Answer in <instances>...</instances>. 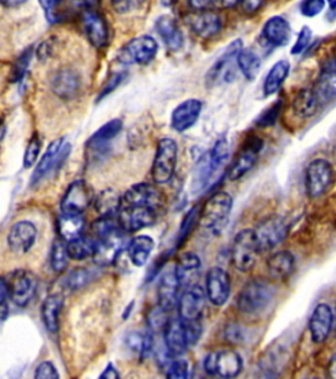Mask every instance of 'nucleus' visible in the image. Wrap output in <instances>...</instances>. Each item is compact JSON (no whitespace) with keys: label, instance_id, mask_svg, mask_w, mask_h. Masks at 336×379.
Returning a JSON list of instances; mask_svg holds the SVG:
<instances>
[{"label":"nucleus","instance_id":"9","mask_svg":"<svg viewBox=\"0 0 336 379\" xmlns=\"http://www.w3.org/2000/svg\"><path fill=\"white\" fill-rule=\"evenodd\" d=\"M333 166L327 159L317 158L311 161L305 173V187L308 195L310 197H319L324 195L326 190L333 182Z\"/></svg>","mask_w":336,"mask_h":379},{"label":"nucleus","instance_id":"3","mask_svg":"<svg viewBox=\"0 0 336 379\" xmlns=\"http://www.w3.org/2000/svg\"><path fill=\"white\" fill-rule=\"evenodd\" d=\"M276 290L265 279L248 281L236 298L238 310L245 315H259L271 306Z\"/></svg>","mask_w":336,"mask_h":379},{"label":"nucleus","instance_id":"53","mask_svg":"<svg viewBox=\"0 0 336 379\" xmlns=\"http://www.w3.org/2000/svg\"><path fill=\"white\" fill-rule=\"evenodd\" d=\"M124 77H125L124 73H117V74H113L111 78L108 79L105 82L103 89H102V91L99 94V96H97V102H100L102 99H104L105 96H108L113 90H116L118 85L122 82Z\"/></svg>","mask_w":336,"mask_h":379},{"label":"nucleus","instance_id":"27","mask_svg":"<svg viewBox=\"0 0 336 379\" xmlns=\"http://www.w3.org/2000/svg\"><path fill=\"white\" fill-rule=\"evenodd\" d=\"M53 92L62 99H73L78 95L80 77L73 69H61L52 80Z\"/></svg>","mask_w":336,"mask_h":379},{"label":"nucleus","instance_id":"31","mask_svg":"<svg viewBox=\"0 0 336 379\" xmlns=\"http://www.w3.org/2000/svg\"><path fill=\"white\" fill-rule=\"evenodd\" d=\"M267 269L273 278L286 279L296 270V258L288 250L277 252L268 258Z\"/></svg>","mask_w":336,"mask_h":379},{"label":"nucleus","instance_id":"30","mask_svg":"<svg viewBox=\"0 0 336 379\" xmlns=\"http://www.w3.org/2000/svg\"><path fill=\"white\" fill-rule=\"evenodd\" d=\"M156 28L160 39L165 41L166 46L171 52H176L180 49L184 42V36L175 19L168 15H163L156 20Z\"/></svg>","mask_w":336,"mask_h":379},{"label":"nucleus","instance_id":"4","mask_svg":"<svg viewBox=\"0 0 336 379\" xmlns=\"http://www.w3.org/2000/svg\"><path fill=\"white\" fill-rule=\"evenodd\" d=\"M233 209V197L230 194L220 191L216 193L207 202L204 209L201 212L200 224L201 227L212 232L213 235L221 233V231L227 224Z\"/></svg>","mask_w":336,"mask_h":379},{"label":"nucleus","instance_id":"58","mask_svg":"<svg viewBox=\"0 0 336 379\" xmlns=\"http://www.w3.org/2000/svg\"><path fill=\"white\" fill-rule=\"evenodd\" d=\"M327 369H328V377H330V379H336V353L331 357Z\"/></svg>","mask_w":336,"mask_h":379},{"label":"nucleus","instance_id":"48","mask_svg":"<svg viewBox=\"0 0 336 379\" xmlns=\"http://www.w3.org/2000/svg\"><path fill=\"white\" fill-rule=\"evenodd\" d=\"M41 7L45 10V15L50 23H58L64 19V11H61L62 3L59 1H41Z\"/></svg>","mask_w":336,"mask_h":379},{"label":"nucleus","instance_id":"55","mask_svg":"<svg viewBox=\"0 0 336 379\" xmlns=\"http://www.w3.org/2000/svg\"><path fill=\"white\" fill-rule=\"evenodd\" d=\"M97 379H120V374H118L116 367H113L112 364H108V367L104 369L103 373Z\"/></svg>","mask_w":336,"mask_h":379},{"label":"nucleus","instance_id":"8","mask_svg":"<svg viewBox=\"0 0 336 379\" xmlns=\"http://www.w3.org/2000/svg\"><path fill=\"white\" fill-rule=\"evenodd\" d=\"M243 49L242 39L233 41L220 58L209 69L205 77L207 87H214L221 82L230 83L235 79V66L238 54Z\"/></svg>","mask_w":336,"mask_h":379},{"label":"nucleus","instance_id":"52","mask_svg":"<svg viewBox=\"0 0 336 379\" xmlns=\"http://www.w3.org/2000/svg\"><path fill=\"white\" fill-rule=\"evenodd\" d=\"M245 332L238 324H229L225 327V340L229 341L233 345H238L245 341Z\"/></svg>","mask_w":336,"mask_h":379},{"label":"nucleus","instance_id":"47","mask_svg":"<svg viewBox=\"0 0 336 379\" xmlns=\"http://www.w3.org/2000/svg\"><path fill=\"white\" fill-rule=\"evenodd\" d=\"M41 150V141L37 134H33V137L29 140V144L26 146V155H24V168H30L36 159L39 157Z\"/></svg>","mask_w":336,"mask_h":379},{"label":"nucleus","instance_id":"20","mask_svg":"<svg viewBox=\"0 0 336 379\" xmlns=\"http://www.w3.org/2000/svg\"><path fill=\"white\" fill-rule=\"evenodd\" d=\"M92 202V193L84 181H75L70 184L62 197V212L65 213H80L87 209Z\"/></svg>","mask_w":336,"mask_h":379},{"label":"nucleus","instance_id":"37","mask_svg":"<svg viewBox=\"0 0 336 379\" xmlns=\"http://www.w3.org/2000/svg\"><path fill=\"white\" fill-rule=\"evenodd\" d=\"M122 196L113 188L103 190L95 199V207L102 216H117Z\"/></svg>","mask_w":336,"mask_h":379},{"label":"nucleus","instance_id":"16","mask_svg":"<svg viewBox=\"0 0 336 379\" xmlns=\"http://www.w3.org/2000/svg\"><path fill=\"white\" fill-rule=\"evenodd\" d=\"M318 105H327L336 98V58L324 62L314 89H311Z\"/></svg>","mask_w":336,"mask_h":379},{"label":"nucleus","instance_id":"35","mask_svg":"<svg viewBox=\"0 0 336 379\" xmlns=\"http://www.w3.org/2000/svg\"><path fill=\"white\" fill-rule=\"evenodd\" d=\"M290 71V65L286 61H279L272 66L268 76L265 77L264 85H263V94L265 96L273 95L279 91L281 85L284 83L285 79L288 78Z\"/></svg>","mask_w":336,"mask_h":379},{"label":"nucleus","instance_id":"43","mask_svg":"<svg viewBox=\"0 0 336 379\" xmlns=\"http://www.w3.org/2000/svg\"><path fill=\"white\" fill-rule=\"evenodd\" d=\"M67 261H68V254H67L65 243L55 240V243L53 244L52 253H50V265H52L53 270L57 273L62 272L67 265Z\"/></svg>","mask_w":336,"mask_h":379},{"label":"nucleus","instance_id":"33","mask_svg":"<svg viewBox=\"0 0 336 379\" xmlns=\"http://www.w3.org/2000/svg\"><path fill=\"white\" fill-rule=\"evenodd\" d=\"M64 306V298L59 295H49L41 308L42 321L49 332H57L59 326V312Z\"/></svg>","mask_w":336,"mask_h":379},{"label":"nucleus","instance_id":"40","mask_svg":"<svg viewBox=\"0 0 336 379\" xmlns=\"http://www.w3.org/2000/svg\"><path fill=\"white\" fill-rule=\"evenodd\" d=\"M209 156V168H210V179L218 174L221 168L225 165L226 159L229 157V143L225 137H220L213 149L210 150Z\"/></svg>","mask_w":336,"mask_h":379},{"label":"nucleus","instance_id":"11","mask_svg":"<svg viewBox=\"0 0 336 379\" xmlns=\"http://www.w3.org/2000/svg\"><path fill=\"white\" fill-rule=\"evenodd\" d=\"M70 148H71L70 145L65 144L64 137L54 140L52 144L48 146L46 152L39 159V165L33 171L32 178H30V186L39 184V181L44 179L45 175L48 173H50L54 168H59L62 165V162L65 161V158L67 157V155L70 153Z\"/></svg>","mask_w":336,"mask_h":379},{"label":"nucleus","instance_id":"45","mask_svg":"<svg viewBox=\"0 0 336 379\" xmlns=\"http://www.w3.org/2000/svg\"><path fill=\"white\" fill-rule=\"evenodd\" d=\"M32 58V49H26V52L21 53V55L16 60V62L13 64L12 71H11V80L17 82L24 77L26 69L29 66Z\"/></svg>","mask_w":336,"mask_h":379},{"label":"nucleus","instance_id":"44","mask_svg":"<svg viewBox=\"0 0 336 379\" xmlns=\"http://www.w3.org/2000/svg\"><path fill=\"white\" fill-rule=\"evenodd\" d=\"M91 279V272L88 269H75L66 278V286L71 290L86 286Z\"/></svg>","mask_w":336,"mask_h":379},{"label":"nucleus","instance_id":"28","mask_svg":"<svg viewBox=\"0 0 336 379\" xmlns=\"http://www.w3.org/2000/svg\"><path fill=\"white\" fill-rule=\"evenodd\" d=\"M96 253L93 256L96 262L102 265L112 263L125 247V232H117L115 235L96 240Z\"/></svg>","mask_w":336,"mask_h":379},{"label":"nucleus","instance_id":"21","mask_svg":"<svg viewBox=\"0 0 336 379\" xmlns=\"http://www.w3.org/2000/svg\"><path fill=\"white\" fill-rule=\"evenodd\" d=\"M36 288H37L36 276L29 272L21 270L13 274L11 285L8 286V294L11 295L12 301L16 306L24 307L35 297Z\"/></svg>","mask_w":336,"mask_h":379},{"label":"nucleus","instance_id":"13","mask_svg":"<svg viewBox=\"0 0 336 379\" xmlns=\"http://www.w3.org/2000/svg\"><path fill=\"white\" fill-rule=\"evenodd\" d=\"M232 291L230 276L222 267L214 266L209 269L205 278V294L209 301L217 307L229 301Z\"/></svg>","mask_w":336,"mask_h":379},{"label":"nucleus","instance_id":"50","mask_svg":"<svg viewBox=\"0 0 336 379\" xmlns=\"http://www.w3.org/2000/svg\"><path fill=\"white\" fill-rule=\"evenodd\" d=\"M324 6H326V3H324V0H306V1L301 3L299 10H301V13L304 16L314 17L318 13L324 11Z\"/></svg>","mask_w":336,"mask_h":379},{"label":"nucleus","instance_id":"26","mask_svg":"<svg viewBox=\"0 0 336 379\" xmlns=\"http://www.w3.org/2000/svg\"><path fill=\"white\" fill-rule=\"evenodd\" d=\"M180 285L175 275V270L171 269L162 275L159 286H158V301L159 307L166 311H172L178 307V301L180 297Z\"/></svg>","mask_w":336,"mask_h":379},{"label":"nucleus","instance_id":"17","mask_svg":"<svg viewBox=\"0 0 336 379\" xmlns=\"http://www.w3.org/2000/svg\"><path fill=\"white\" fill-rule=\"evenodd\" d=\"M122 130V120L115 118L104 124L103 127L91 136L87 141V156L97 158L105 155V150L109 148V143L116 137Z\"/></svg>","mask_w":336,"mask_h":379},{"label":"nucleus","instance_id":"38","mask_svg":"<svg viewBox=\"0 0 336 379\" xmlns=\"http://www.w3.org/2000/svg\"><path fill=\"white\" fill-rule=\"evenodd\" d=\"M125 344L129 348V351L143 358L151 353L153 346H154V340L149 332L133 330L127 335Z\"/></svg>","mask_w":336,"mask_h":379},{"label":"nucleus","instance_id":"36","mask_svg":"<svg viewBox=\"0 0 336 379\" xmlns=\"http://www.w3.org/2000/svg\"><path fill=\"white\" fill-rule=\"evenodd\" d=\"M96 245H97L96 240H93L91 237L79 236L77 238L68 241V244L66 245L68 258H73L75 261H82L88 257H93L96 253Z\"/></svg>","mask_w":336,"mask_h":379},{"label":"nucleus","instance_id":"25","mask_svg":"<svg viewBox=\"0 0 336 379\" xmlns=\"http://www.w3.org/2000/svg\"><path fill=\"white\" fill-rule=\"evenodd\" d=\"M82 23L91 44L103 48L108 42V26L103 16L93 10H83Z\"/></svg>","mask_w":336,"mask_h":379},{"label":"nucleus","instance_id":"6","mask_svg":"<svg viewBox=\"0 0 336 379\" xmlns=\"http://www.w3.org/2000/svg\"><path fill=\"white\" fill-rule=\"evenodd\" d=\"M260 253L254 229H242L234 237L232 262L239 272H250L258 261Z\"/></svg>","mask_w":336,"mask_h":379},{"label":"nucleus","instance_id":"1","mask_svg":"<svg viewBox=\"0 0 336 379\" xmlns=\"http://www.w3.org/2000/svg\"><path fill=\"white\" fill-rule=\"evenodd\" d=\"M165 207V195L149 184H134L124 194L117 220L125 232H137L156 222Z\"/></svg>","mask_w":336,"mask_h":379},{"label":"nucleus","instance_id":"7","mask_svg":"<svg viewBox=\"0 0 336 379\" xmlns=\"http://www.w3.org/2000/svg\"><path fill=\"white\" fill-rule=\"evenodd\" d=\"M178 161V145L169 139H162L156 146L151 177L156 184H166L172 179Z\"/></svg>","mask_w":336,"mask_h":379},{"label":"nucleus","instance_id":"60","mask_svg":"<svg viewBox=\"0 0 336 379\" xmlns=\"http://www.w3.org/2000/svg\"><path fill=\"white\" fill-rule=\"evenodd\" d=\"M4 132H6V127H4V123L0 120V141H1V139H3V136H4Z\"/></svg>","mask_w":336,"mask_h":379},{"label":"nucleus","instance_id":"56","mask_svg":"<svg viewBox=\"0 0 336 379\" xmlns=\"http://www.w3.org/2000/svg\"><path fill=\"white\" fill-rule=\"evenodd\" d=\"M261 6H263V3H260V1H243L242 3V7L245 8V11H248V12L258 11Z\"/></svg>","mask_w":336,"mask_h":379},{"label":"nucleus","instance_id":"15","mask_svg":"<svg viewBox=\"0 0 336 379\" xmlns=\"http://www.w3.org/2000/svg\"><path fill=\"white\" fill-rule=\"evenodd\" d=\"M334 327V311L327 303L318 304L309 320V332L314 344H322L328 339Z\"/></svg>","mask_w":336,"mask_h":379},{"label":"nucleus","instance_id":"18","mask_svg":"<svg viewBox=\"0 0 336 379\" xmlns=\"http://www.w3.org/2000/svg\"><path fill=\"white\" fill-rule=\"evenodd\" d=\"M187 24L201 39H210L216 36L222 28V19L220 13L212 10L207 11H194L187 16Z\"/></svg>","mask_w":336,"mask_h":379},{"label":"nucleus","instance_id":"42","mask_svg":"<svg viewBox=\"0 0 336 379\" xmlns=\"http://www.w3.org/2000/svg\"><path fill=\"white\" fill-rule=\"evenodd\" d=\"M92 231L97 237V240L115 235L117 232L124 231L117 220V216H102L92 224ZM125 232V231H124Z\"/></svg>","mask_w":336,"mask_h":379},{"label":"nucleus","instance_id":"51","mask_svg":"<svg viewBox=\"0 0 336 379\" xmlns=\"http://www.w3.org/2000/svg\"><path fill=\"white\" fill-rule=\"evenodd\" d=\"M35 379H59V374L57 367H54L52 362L44 361L36 367Z\"/></svg>","mask_w":336,"mask_h":379},{"label":"nucleus","instance_id":"34","mask_svg":"<svg viewBox=\"0 0 336 379\" xmlns=\"http://www.w3.org/2000/svg\"><path fill=\"white\" fill-rule=\"evenodd\" d=\"M57 228L61 237L67 241H71L82 236V231L84 228V219L80 213H65L58 218Z\"/></svg>","mask_w":336,"mask_h":379},{"label":"nucleus","instance_id":"22","mask_svg":"<svg viewBox=\"0 0 336 379\" xmlns=\"http://www.w3.org/2000/svg\"><path fill=\"white\" fill-rule=\"evenodd\" d=\"M203 111V103L198 99H187L178 105L171 115V127L176 132L191 130Z\"/></svg>","mask_w":336,"mask_h":379},{"label":"nucleus","instance_id":"2","mask_svg":"<svg viewBox=\"0 0 336 379\" xmlns=\"http://www.w3.org/2000/svg\"><path fill=\"white\" fill-rule=\"evenodd\" d=\"M203 335L200 321H183L179 317H171L163 329L166 351L171 357H179L192 345L197 344Z\"/></svg>","mask_w":336,"mask_h":379},{"label":"nucleus","instance_id":"29","mask_svg":"<svg viewBox=\"0 0 336 379\" xmlns=\"http://www.w3.org/2000/svg\"><path fill=\"white\" fill-rule=\"evenodd\" d=\"M290 26L281 16H273L263 26V37L272 46H285L290 39Z\"/></svg>","mask_w":336,"mask_h":379},{"label":"nucleus","instance_id":"59","mask_svg":"<svg viewBox=\"0 0 336 379\" xmlns=\"http://www.w3.org/2000/svg\"><path fill=\"white\" fill-rule=\"evenodd\" d=\"M7 315H8V307L3 303V304H0V326H1L3 321L6 320Z\"/></svg>","mask_w":336,"mask_h":379},{"label":"nucleus","instance_id":"10","mask_svg":"<svg viewBox=\"0 0 336 379\" xmlns=\"http://www.w3.org/2000/svg\"><path fill=\"white\" fill-rule=\"evenodd\" d=\"M207 304L205 290L200 285L184 288L178 301L179 319L183 321H200Z\"/></svg>","mask_w":336,"mask_h":379},{"label":"nucleus","instance_id":"41","mask_svg":"<svg viewBox=\"0 0 336 379\" xmlns=\"http://www.w3.org/2000/svg\"><path fill=\"white\" fill-rule=\"evenodd\" d=\"M236 65L247 79H254L260 71L261 61H260L258 54L252 52L251 49H242L238 54Z\"/></svg>","mask_w":336,"mask_h":379},{"label":"nucleus","instance_id":"61","mask_svg":"<svg viewBox=\"0 0 336 379\" xmlns=\"http://www.w3.org/2000/svg\"><path fill=\"white\" fill-rule=\"evenodd\" d=\"M306 379H321V378H306Z\"/></svg>","mask_w":336,"mask_h":379},{"label":"nucleus","instance_id":"19","mask_svg":"<svg viewBox=\"0 0 336 379\" xmlns=\"http://www.w3.org/2000/svg\"><path fill=\"white\" fill-rule=\"evenodd\" d=\"M261 148H263V141L260 139L258 137L251 139L234 159L233 165L230 166V170H229V179L236 181L251 170L258 161Z\"/></svg>","mask_w":336,"mask_h":379},{"label":"nucleus","instance_id":"23","mask_svg":"<svg viewBox=\"0 0 336 379\" xmlns=\"http://www.w3.org/2000/svg\"><path fill=\"white\" fill-rule=\"evenodd\" d=\"M174 270L180 288H191L194 285H198L197 281L201 273V261L197 254L192 252H187L179 257Z\"/></svg>","mask_w":336,"mask_h":379},{"label":"nucleus","instance_id":"57","mask_svg":"<svg viewBox=\"0 0 336 379\" xmlns=\"http://www.w3.org/2000/svg\"><path fill=\"white\" fill-rule=\"evenodd\" d=\"M8 295V285L4 282V279L0 278V304H3Z\"/></svg>","mask_w":336,"mask_h":379},{"label":"nucleus","instance_id":"54","mask_svg":"<svg viewBox=\"0 0 336 379\" xmlns=\"http://www.w3.org/2000/svg\"><path fill=\"white\" fill-rule=\"evenodd\" d=\"M279 112H280V103H274V105H272L270 109L264 111L260 115V118L256 120V123L261 127H270L276 121V118L279 116Z\"/></svg>","mask_w":336,"mask_h":379},{"label":"nucleus","instance_id":"39","mask_svg":"<svg viewBox=\"0 0 336 379\" xmlns=\"http://www.w3.org/2000/svg\"><path fill=\"white\" fill-rule=\"evenodd\" d=\"M318 100L311 89L301 90L293 100L295 114L301 118H311L318 109Z\"/></svg>","mask_w":336,"mask_h":379},{"label":"nucleus","instance_id":"46","mask_svg":"<svg viewBox=\"0 0 336 379\" xmlns=\"http://www.w3.org/2000/svg\"><path fill=\"white\" fill-rule=\"evenodd\" d=\"M166 379H189V367L185 360H175L168 367Z\"/></svg>","mask_w":336,"mask_h":379},{"label":"nucleus","instance_id":"32","mask_svg":"<svg viewBox=\"0 0 336 379\" xmlns=\"http://www.w3.org/2000/svg\"><path fill=\"white\" fill-rule=\"evenodd\" d=\"M154 249V240L150 236H137L130 241L128 254L130 261L136 266H143L149 261Z\"/></svg>","mask_w":336,"mask_h":379},{"label":"nucleus","instance_id":"5","mask_svg":"<svg viewBox=\"0 0 336 379\" xmlns=\"http://www.w3.org/2000/svg\"><path fill=\"white\" fill-rule=\"evenodd\" d=\"M204 370L207 376L216 378H236L243 370V358L230 348L214 351L204 358Z\"/></svg>","mask_w":336,"mask_h":379},{"label":"nucleus","instance_id":"49","mask_svg":"<svg viewBox=\"0 0 336 379\" xmlns=\"http://www.w3.org/2000/svg\"><path fill=\"white\" fill-rule=\"evenodd\" d=\"M311 36H312V30H311L309 26H304L301 29L299 35H298L296 44L292 48V54L297 55V54H301V53L304 52L309 46V44H310Z\"/></svg>","mask_w":336,"mask_h":379},{"label":"nucleus","instance_id":"14","mask_svg":"<svg viewBox=\"0 0 336 379\" xmlns=\"http://www.w3.org/2000/svg\"><path fill=\"white\" fill-rule=\"evenodd\" d=\"M158 42L150 36H140L133 39L121 53V60L127 64L134 62L138 65H147L156 58Z\"/></svg>","mask_w":336,"mask_h":379},{"label":"nucleus","instance_id":"12","mask_svg":"<svg viewBox=\"0 0 336 379\" xmlns=\"http://www.w3.org/2000/svg\"><path fill=\"white\" fill-rule=\"evenodd\" d=\"M255 231L260 252L271 250L285 240L288 225L280 216H271L259 224Z\"/></svg>","mask_w":336,"mask_h":379},{"label":"nucleus","instance_id":"24","mask_svg":"<svg viewBox=\"0 0 336 379\" xmlns=\"http://www.w3.org/2000/svg\"><path fill=\"white\" fill-rule=\"evenodd\" d=\"M37 237V228L28 220L17 222L10 229L7 237L8 245L15 253H26L33 247Z\"/></svg>","mask_w":336,"mask_h":379}]
</instances>
